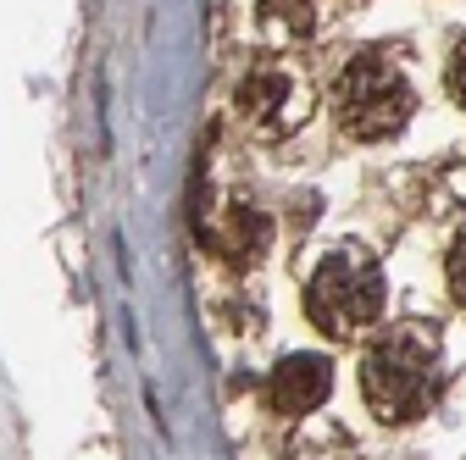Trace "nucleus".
Here are the masks:
<instances>
[{"instance_id": "nucleus-6", "label": "nucleus", "mask_w": 466, "mask_h": 460, "mask_svg": "<svg viewBox=\"0 0 466 460\" xmlns=\"http://www.w3.org/2000/svg\"><path fill=\"white\" fill-rule=\"evenodd\" d=\"M267 216L261 211H250V205H233L228 211V222H222V234H217V250L233 261V266H250L256 255H267Z\"/></svg>"}, {"instance_id": "nucleus-2", "label": "nucleus", "mask_w": 466, "mask_h": 460, "mask_svg": "<svg viewBox=\"0 0 466 460\" xmlns=\"http://www.w3.org/2000/svg\"><path fill=\"white\" fill-rule=\"evenodd\" d=\"M383 266L367 255V250H333L317 261L311 283H306V316L328 333V338H350V333H361L383 316Z\"/></svg>"}, {"instance_id": "nucleus-4", "label": "nucleus", "mask_w": 466, "mask_h": 460, "mask_svg": "<svg viewBox=\"0 0 466 460\" xmlns=\"http://www.w3.org/2000/svg\"><path fill=\"white\" fill-rule=\"evenodd\" d=\"M239 105H245V117L256 123V134H267V139H283L289 128L306 117V95H300L295 73L278 67V62H261L239 84Z\"/></svg>"}, {"instance_id": "nucleus-7", "label": "nucleus", "mask_w": 466, "mask_h": 460, "mask_svg": "<svg viewBox=\"0 0 466 460\" xmlns=\"http://www.w3.org/2000/svg\"><path fill=\"white\" fill-rule=\"evenodd\" d=\"M256 12H261L267 39H278V45H295L317 28V0H261Z\"/></svg>"}, {"instance_id": "nucleus-1", "label": "nucleus", "mask_w": 466, "mask_h": 460, "mask_svg": "<svg viewBox=\"0 0 466 460\" xmlns=\"http://www.w3.org/2000/svg\"><path fill=\"white\" fill-rule=\"evenodd\" d=\"M361 394L383 422H417L439 399V344L422 327H389L361 361Z\"/></svg>"}, {"instance_id": "nucleus-9", "label": "nucleus", "mask_w": 466, "mask_h": 460, "mask_svg": "<svg viewBox=\"0 0 466 460\" xmlns=\"http://www.w3.org/2000/svg\"><path fill=\"white\" fill-rule=\"evenodd\" d=\"M450 95L466 105V39L455 45V55H450Z\"/></svg>"}, {"instance_id": "nucleus-3", "label": "nucleus", "mask_w": 466, "mask_h": 460, "mask_svg": "<svg viewBox=\"0 0 466 460\" xmlns=\"http://www.w3.org/2000/svg\"><path fill=\"white\" fill-rule=\"evenodd\" d=\"M411 78H405L389 55H356L333 78V117L350 139H389L411 123Z\"/></svg>"}, {"instance_id": "nucleus-5", "label": "nucleus", "mask_w": 466, "mask_h": 460, "mask_svg": "<svg viewBox=\"0 0 466 460\" xmlns=\"http://www.w3.org/2000/svg\"><path fill=\"white\" fill-rule=\"evenodd\" d=\"M328 388H333V366L322 355H283L267 377V405L278 416H306L328 399Z\"/></svg>"}, {"instance_id": "nucleus-8", "label": "nucleus", "mask_w": 466, "mask_h": 460, "mask_svg": "<svg viewBox=\"0 0 466 460\" xmlns=\"http://www.w3.org/2000/svg\"><path fill=\"white\" fill-rule=\"evenodd\" d=\"M444 272H450V295L466 305V234L450 245V255H444Z\"/></svg>"}]
</instances>
